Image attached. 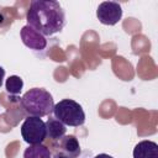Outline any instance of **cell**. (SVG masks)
I'll return each mask as SVG.
<instances>
[{
	"instance_id": "6da1fadb",
	"label": "cell",
	"mask_w": 158,
	"mask_h": 158,
	"mask_svg": "<svg viewBox=\"0 0 158 158\" xmlns=\"http://www.w3.org/2000/svg\"><path fill=\"white\" fill-rule=\"evenodd\" d=\"M27 25L42 36H53L65 26V14L58 1L33 0L26 15Z\"/></svg>"
},
{
	"instance_id": "7a4b0ae2",
	"label": "cell",
	"mask_w": 158,
	"mask_h": 158,
	"mask_svg": "<svg viewBox=\"0 0 158 158\" xmlns=\"http://www.w3.org/2000/svg\"><path fill=\"white\" fill-rule=\"evenodd\" d=\"M21 107L28 116L43 117L53 111L54 101L52 94L43 88H32L20 99Z\"/></svg>"
},
{
	"instance_id": "3957f363",
	"label": "cell",
	"mask_w": 158,
	"mask_h": 158,
	"mask_svg": "<svg viewBox=\"0 0 158 158\" xmlns=\"http://www.w3.org/2000/svg\"><path fill=\"white\" fill-rule=\"evenodd\" d=\"M54 118L60 121L65 126L78 127L85 122V112L79 102L72 99H63L58 101L53 107Z\"/></svg>"
},
{
	"instance_id": "277c9868",
	"label": "cell",
	"mask_w": 158,
	"mask_h": 158,
	"mask_svg": "<svg viewBox=\"0 0 158 158\" xmlns=\"http://www.w3.org/2000/svg\"><path fill=\"white\" fill-rule=\"evenodd\" d=\"M21 136L28 144H40L47 138L46 123L41 117L27 116L21 125Z\"/></svg>"
},
{
	"instance_id": "5b68a950",
	"label": "cell",
	"mask_w": 158,
	"mask_h": 158,
	"mask_svg": "<svg viewBox=\"0 0 158 158\" xmlns=\"http://www.w3.org/2000/svg\"><path fill=\"white\" fill-rule=\"evenodd\" d=\"M96 17L100 23L114 26L122 17V7L116 1H102L96 9Z\"/></svg>"
},
{
	"instance_id": "8992f818",
	"label": "cell",
	"mask_w": 158,
	"mask_h": 158,
	"mask_svg": "<svg viewBox=\"0 0 158 158\" xmlns=\"http://www.w3.org/2000/svg\"><path fill=\"white\" fill-rule=\"evenodd\" d=\"M20 37L23 44L33 51H42L47 47V40L40 32L33 30L31 26L26 25L20 31Z\"/></svg>"
},
{
	"instance_id": "52a82bcc",
	"label": "cell",
	"mask_w": 158,
	"mask_h": 158,
	"mask_svg": "<svg viewBox=\"0 0 158 158\" xmlns=\"http://www.w3.org/2000/svg\"><path fill=\"white\" fill-rule=\"evenodd\" d=\"M56 149L69 156L70 158H78L81 152L79 141L73 135H65L64 137H62L58 141V144H56Z\"/></svg>"
},
{
	"instance_id": "ba28073f",
	"label": "cell",
	"mask_w": 158,
	"mask_h": 158,
	"mask_svg": "<svg viewBox=\"0 0 158 158\" xmlns=\"http://www.w3.org/2000/svg\"><path fill=\"white\" fill-rule=\"evenodd\" d=\"M133 158H158V144L153 141H141L133 148Z\"/></svg>"
},
{
	"instance_id": "9c48e42d",
	"label": "cell",
	"mask_w": 158,
	"mask_h": 158,
	"mask_svg": "<svg viewBox=\"0 0 158 158\" xmlns=\"http://www.w3.org/2000/svg\"><path fill=\"white\" fill-rule=\"evenodd\" d=\"M46 131H47V137H49L52 141H59L62 137L65 136L67 128L65 125H63L60 121H58L54 117L48 118L46 122Z\"/></svg>"
},
{
	"instance_id": "30bf717a",
	"label": "cell",
	"mask_w": 158,
	"mask_h": 158,
	"mask_svg": "<svg viewBox=\"0 0 158 158\" xmlns=\"http://www.w3.org/2000/svg\"><path fill=\"white\" fill-rule=\"evenodd\" d=\"M51 157L52 153L49 148L43 146L42 143L30 144L23 152V158H51Z\"/></svg>"
},
{
	"instance_id": "8fae6325",
	"label": "cell",
	"mask_w": 158,
	"mask_h": 158,
	"mask_svg": "<svg viewBox=\"0 0 158 158\" xmlns=\"http://www.w3.org/2000/svg\"><path fill=\"white\" fill-rule=\"evenodd\" d=\"M23 88V80L19 75H10L5 81V89L11 96H16Z\"/></svg>"
},
{
	"instance_id": "7c38bea8",
	"label": "cell",
	"mask_w": 158,
	"mask_h": 158,
	"mask_svg": "<svg viewBox=\"0 0 158 158\" xmlns=\"http://www.w3.org/2000/svg\"><path fill=\"white\" fill-rule=\"evenodd\" d=\"M51 158H70V157H69V156H67V154H64V153H62L60 151H57V149H56L54 154H53Z\"/></svg>"
},
{
	"instance_id": "4fadbf2b",
	"label": "cell",
	"mask_w": 158,
	"mask_h": 158,
	"mask_svg": "<svg viewBox=\"0 0 158 158\" xmlns=\"http://www.w3.org/2000/svg\"><path fill=\"white\" fill-rule=\"evenodd\" d=\"M4 78H5V69L0 65V88H1V85L4 83Z\"/></svg>"
},
{
	"instance_id": "5bb4252c",
	"label": "cell",
	"mask_w": 158,
	"mask_h": 158,
	"mask_svg": "<svg viewBox=\"0 0 158 158\" xmlns=\"http://www.w3.org/2000/svg\"><path fill=\"white\" fill-rule=\"evenodd\" d=\"M94 158H114V157H111L110 154H106V153H100V154H96Z\"/></svg>"
}]
</instances>
